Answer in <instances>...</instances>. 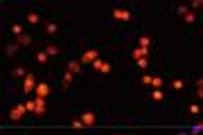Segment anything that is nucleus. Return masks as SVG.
<instances>
[{
    "mask_svg": "<svg viewBox=\"0 0 203 135\" xmlns=\"http://www.w3.org/2000/svg\"><path fill=\"white\" fill-rule=\"evenodd\" d=\"M34 113H36V115H43V113H45V99H43V97L36 99V110H34Z\"/></svg>",
    "mask_w": 203,
    "mask_h": 135,
    "instance_id": "7",
    "label": "nucleus"
},
{
    "mask_svg": "<svg viewBox=\"0 0 203 135\" xmlns=\"http://www.w3.org/2000/svg\"><path fill=\"white\" fill-rule=\"evenodd\" d=\"M149 45H151V41H149L147 36H140V48L142 50H149Z\"/></svg>",
    "mask_w": 203,
    "mask_h": 135,
    "instance_id": "13",
    "label": "nucleus"
},
{
    "mask_svg": "<svg viewBox=\"0 0 203 135\" xmlns=\"http://www.w3.org/2000/svg\"><path fill=\"white\" fill-rule=\"evenodd\" d=\"M79 70H81V66H79V63H77V61H70V63H68V72H72V74H77V72H79Z\"/></svg>",
    "mask_w": 203,
    "mask_h": 135,
    "instance_id": "8",
    "label": "nucleus"
},
{
    "mask_svg": "<svg viewBox=\"0 0 203 135\" xmlns=\"http://www.w3.org/2000/svg\"><path fill=\"white\" fill-rule=\"evenodd\" d=\"M34 88H36V79H34V74H27L25 81H23V90L30 92V90H34Z\"/></svg>",
    "mask_w": 203,
    "mask_h": 135,
    "instance_id": "1",
    "label": "nucleus"
},
{
    "mask_svg": "<svg viewBox=\"0 0 203 135\" xmlns=\"http://www.w3.org/2000/svg\"><path fill=\"white\" fill-rule=\"evenodd\" d=\"M27 20H30L32 25H34V23H38V14H30V16H27Z\"/></svg>",
    "mask_w": 203,
    "mask_h": 135,
    "instance_id": "23",
    "label": "nucleus"
},
{
    "mask_svg": "<svg viewBox=\"0 0 203 135\" xmlns=\"http://www.w3.org/2000/svg\"><path fill=\"white\" fill-rule=\"evenodd\" d=\"M140 81H142V83H147V86H151V77H149V74H144Z\"/></svg>",
    "mask_w": 203,
    "mask_h": 135,
    "instance_id": "29",
    "label": "nucleus"
},
{
    "mask_svg": "<svg viewBox=\"0 0 203 135\" xmlns=\"http://www.w3.org/2000/svg\"><path fill=\"white\" fill-rule=\"evenodd\" d=\"M36 61H38V63H45V61H48V52H38V54H36Z\"/></svg>",
    "mask_w": 203,
    "mask_h": 135,
    "instance_id": "16",
    "label": "nucleus"
},
{
    "mask_svg": "<svg viewBox=\"0 0 203 135\" xmlns=\"http://www.w3.org/2000/svg\"><path fill=\"white\" fill-rule=\"evenodd\" d=\"M36 95L45 99V97L50 95V86H48V83H38V86H36Z\"/></svg>",
    "mask_w": 203,
    "mask_h": 135,
    "instance_id": "6",
    "label": "nucleus"
},
{
    "mask_svg": "<svg viewBox=\"0 0 203 135\" xmlns=\"http://www.w3.org/2000/svg\"><path fill=\"white\" fill-rule=\"evenodd\" d=\"M92 68H95L97 72H111V66H108V63H104V61H100V59L92 63Z\"/></svg>",
    "mask_w": 203,
    "mask_h": 135,
    "instance_id": "5",
    "label": "nucleus"
},
{
    "mask_svg": "<svg viewBox=\"0 0 203 135\" xmlns=\"http://www.w3.org/2000/svg\"><path fill=\"white\" fill-rule=\"evenodd\" d=\"M72 126H74V128H81V126H84V122H81V119H74Z\"/></svg>",
    "mask_w": 203,
    "mask_h": 135,
    "instance_id": "30",
    "label": "nucleus"
},
{
    "mask_svg": "<svg viewBox=\"0 0 203 135\" xmlns=\"http://www.w3.org/2000/svg\"><path fill=\"white\" fill-rule=\"evenodd\" d=\"M25 108H27V110H36V101H27Z\"/></svg>",
    "mask_w": 203,
    "mask_h": 135,
    "instance_id": "25",
    "label": "nucleus"
},
{
    "mask_svg": "<svg viewBox=\"0 0 203 135\" xmlns=\"http://www.w3.org/2000/svg\"><path fill=\"white\" fill-rule=\"evenodd\" d=\"M97 56H100V54H97V50H90V52H86V54H84L81 63H95V61H97Z\"/></svg>",
    "mask_w": 203,
    "mask_h": 135,
    "instance_id": "3",
    "label": "nucleus"
},
{
    "mask_svg": "<svg viewBox=\"0 0 203 135\" xmlns=\"http://www.w3.org/2000/svg\"><path fill=\"white\" fill-rule=\"evenodd\" d=\"M113 18H115V20H131V11H126V9H115V11H113Z\"/></svg>",
    "mask_w": 203,
    "mask_h": 135,
    "instance_id": "2",
    "label": "nucleus"
},
{
    "mask_svg": "<svg viewBox=\"0 0 203 135\" xmlns=\"http://www.w3.org/2000/svg\"><path fill=\"white\" fill-rule=\"evenodd\" d=\"M201 131H203V126H201V124H196V126L192 128V135H199Z\"/></svg>",
    "mask_w": 203,
    "mask_h": 135,
    "instance_id": "26",
    "label": "nucleus"
},
{
    "mask_svg": "<svg viewBox=\"0 0 203 135\" xmlns=\"http://www.w3.org/2000/svg\"><path fill=\"white\" fill-rule=\"evenodd\" d=\"M181 135H185V133H181Z\"/></svg>",
    "mask_w": 203,
    "mask_h": 135,
    "instance_id": "31",
    "label": "nucleus"
},
{
    "mask_svg": "<svg viewBox=\"0 0 203 135\" xmlns=\"http://www.w3.org/2000/svg\"><path fill=\"white\" fill-rule=\"evenodd\" d=\"M14 74H16V77H27V74H25V70H23V68H16V72H14Z\"/></svg>",
    "mask_w": 203,
    "mask_h": 135,
    "instance_id": "28",
    "label": "nucleus"
},
{
    "mask_svg": "<svg viewBox=\"0 0 203 135\" xmlns=\"http://www.w3.org/2000/svg\"><path fill=\"white\" fill-rule=\"evenodd\" d=\"M183 18H185V20H187V23H194V20H196V16L192 14V11H187V14H185V16H183Z\"/></svg>",
    "mask_w": 203,
    "mask_h": 135,
    "instance_id": "19",
    "label": "nucleus"
},
{
    "mask_svg": "<svg viewBox=\"0 0 203 135\" xmlns=\"http://www.w3.org/2000/svg\"><path fill=\"white\" fill-rule=\"evenodd\" d=\"M56 32H59V27H56L54 23H50V25L45 27V34H56Z\"/></svg>",
    "mask_w": 203,
    "mask_h": 135,
    "instance_id": "14",
    "label": "nucleus"
},
{
    "mask_svg": "<svg viewBox=\"0 0 203 135\" xmlns=\"http://www.w3.org/2000/svg\"><path fill=\"white\" fill-rule=\"evenodd\" d=\"M151 86L156 88V90H158V88L162 86V79H160V77H151Z\"/></svg>",
    "mask_w": 203,
    "mask_h": 135,
    "instance_id": "15",
    "label": "nucleus"
},
{
    "mask_svg": "<svg viewBox=\"0 0 203 135\" xmlns=\"http://www.w3.org/2000/svg\"><path fill=\"white\" fill-rule=\"evenodd\" d=\"M32 43V36H30V34H23V36L18 38V45H30Z\"/></svg>",
    "mask_w": 203,
    "mask_h": 135,
    "instance_id": "11",
    "label": "nucleus"
},
{
    "mask_svg": "<svg viewBox=\"0 0 203 135\" xmlns=\"http://www.w3.org/2000/svg\"><path fill=\"white\" fill-rule=\"evenodd\" d=\"M16 50H18V45H7V50H5V52L11 56V54H16Z\"/></svg>",
    "mask_w": 203,
    "mask_h": 135,
    "instance_id": "20",
    "label": "nucleus"
},
{
    "mask_svg": "<svg viewBox=\"0 0 203 135\" xmlns=\"http://www.w3.org/2000/svg\"><path fill=\"white\" fill-rule=\"evenodd\" d=\"M190 115H199V106H196V104L190 106Z\"/></svg>",
    "mask_w": 203,
    "mask_h": 135,
    "instance_id": "24",
    "label": "nucleus"
},
{
    "mask_svg": "<svg viewBox=\"0 0 203 135\" xmlns=\"http://www.w3.org/2000/svg\"><path fill=\"white\" fill-rule=\"evenodd\" d=\"M172 86L176 88V90H183V88H185V81H181V79H176V81H174Z\"/></svg>",
    "mask_w": 203,
    "mask_h": 135,
    "instance_id": "17",
    "label": "nucleus"
},
{
    "mask_svg": "<svg viewBox=\"0 0 203 135\" xmlns=\"http://www.w3.org/2000/svg\"><path fill=\"white\" fill-rule=\"evenodd\" d=\"M25 106H16L14 110H11V122H20V117H23V113H25Z\"/></svg>",
    "mask_w": 203,
    "mask_h": 135,
    "instance_id": "4",
    "label": "nucleus"
},
{
    "mask_svg": "<svg viewBox=\"0 0 203 135\" xmlns=\"http://www.w3.org/2000/svg\"><path fill=\"white\" fill-rule=\"evenodd\" d=\"M138 66L140 68H149V63H147V59H138Z\"/></svg>",
    "mask_w": 203,
    "mask_h": 135,
    "instance_id": "27",
    "label": "nucleus"
},
{
    "mask_svg": "<svg viewBox=\"0 0 203 135\" xmlns=\"http://www.w3.org/2000/svg\"><path fill=\"white\" fill-rule=\"evenodd\" d=\"M81 119H84V124H95V115H92V113H84V117H81Z\"/></svg>",
    "mask_w": 203,
    "mask_h": 135,
    "instance_id": "9",
    "label": "nucleus"
},
{
    "mask_svg": "<svg viewBox=\"0 0 203 135\" xmlns=\"http://www.w3.org/2000/svg\"><path fill=\"white\" fill-rule=\"evenodd\" d=\"M45 52H48V54H59V48H56V45H48Z\"/></svg>",
    "mask_w": 203,
    "mask_h": 135,
    "instance_id": "18",
    "label": "nucleus"
},
{
    "mask_svg": "<svg viewBox=\"0 0 203 135\" xmlns=\"http://www.w3.org/2000/svg\"><path fill=\"white\" fill-rule=\"evenodd\" d=\"M70 83H72V72H66L63 74V88H68Z\"/></svg>",
    "mask_w": 203,
    "mask_h": 135,
    "instance_id": "12",
    "label": "nucleus"
},
{
    "mask_svg": "<svg viewBox=\"0 0 203 135\" xmlns=\"http://www.w3.org/2000/svg\"><path fill=\"white\" fill-rule=\"evenodd\" d=\"M147 52H149V50H142V48L133 50V59H136V61H138V59H144V54H147Z\"/></svg>",
    "mask_w": 203,
    "mask_h": 135,
    "instance_id": "10",
    "label": "nucleus"
},
{
    "mask_svg": "<svg viewBox=\"0 0 203 135\" xmlns=\"http://www.w3.org/2000/svg\"><path fill=\"white\" fill-rule=\"evenodd\" d=\"M151 99H154V101H160V99H162V92H160V90H154Z\"/></svg>",
    "mask_w": 203,
    "mask_h": 135,
    "instance_id": "21",
    "label": "nucleus"
},
{
    "mask_svg": "<svg viewBox=\"0 0 203 135\" xmlns=\"http://www.w3.org/2000/svg\"><path fill=\"white\" fill-rule=\"evenodd\" d=\"M11 32L18 34V36H23V27H20V25H14V27H11Z\"/></svg>",
    "mask_w": 203,
    "mask_h": 135,
    "instance_id": "22",
    "label": "nucleus"
}]
</instances>
